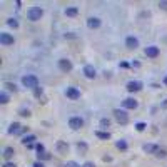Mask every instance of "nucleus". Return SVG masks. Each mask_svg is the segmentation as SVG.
<instances>
[{
  "instance_id": "1a4fd4ad",
  "label": "nucleus",
  "mask_w": 167,
  "mask_h": 167,
  "mask_svg": "<svg viewBox=\"0 0 167 167\" xmlns=\"http://www.w3.org/2000/svg\"><path fill=\"white\" fill-rule=\"evenodd\" d=\"M125 45H127V49H130V50H135L139 47V38L137 37H127L125 38Z\"/></svg>"
},
{
  "instance_id": "c85d7f7f",
  "label": "nucleus",
  "mask_w": 167,
  "mask_h": 167,
  "mask_svg": "<svg viewBox=\"0 0 167 167\" xmlns=\"http://www.w3.org/2000/svg\"><path fill=\"white\" fill-rule=\"evenodd\" d=\"M18 114H20L22 117H30V110H29V109H20Z\"/></svg>"
},
{
  "instance_id": "c9c22d12",
  "label": "nucleus",
  "mask_w": 167,
  "mask_h": 167,
  "mask_svg": "<svg viewBox=\"0 0 167 167\" xmlns=\"http://www.w3.org/2000/svg\"><path fill=\"white\" fill-rule=\"evenodd\" d=\"M82 167H95V166H94V162H85Z\"/></svg>"
},
{
  "instance_id": "ddd939ff",
  "label": "nucleus",
  "mask_w": 167,
  "mask_h": 167,
  "mask_svg": "<svg viewBox=\"0 0 167 167\" xmlns=\"http://www.w3.org/2000/svg\"><path fill=\"white\" fill-rule=\"evenodd\" d=\"M84 75H85L87 79H95L97 72H95V69H94L92 65H85V67H84Z\"/></svg>"
},
{
  "instance_id": "20e7f679",
  "label": "nucleus",
  "mask_w": 167,
  "mask_h": 167,
  "mask_svg": "<svg viewBox=\"0 0 167 167\" xmlns=\"http://www.w3.org/2000/svg\"><path fill=\"white\" fill-rule=\"evenodd\" d=\"M69 127L72 130H79L84 127V120L80 117H70V120H69Z\"/></svg>"
},
{
  "instance_id": "bb28decb",
  "label": "nucleus",
  "mask_w": 167,
  "mask_h": 167,
  "mask_svg": "<svg viewBox=\"0 0 167 167\" xmlns=\"http://www.w3.org/2000/svg\"><path fill=\"white\" fill-rule=\"evenodd\" d=\"M146 127H147V124H146V122H137V124H135V129H137L139 132H142V130H146Z\"/></svg>"
},
{
  "instance_id": "ea45409f",
  "label": "nucleus",
  "mask_w": 167,
  "mask_h": 167,
  "mask_svg": "<svg viewBox=\"0 0 167 167\" xmlns=\"http://www.w3.org/2000/svg\"><path fill=\"white\" fill-rule=\"evenodd\" d=\"M162 107H167V99L164 100V104H162Z\"/></svg>"
},
{
  "instance_id": "2eb2a0df",
  "label": "nucleus",
  "mask_w": 167,
  "mask_h": 167,
  "mask_svg": "<svg viewBox=\"0 0 167 167\" xmlns=\"http://www.w3.org/2000/svg\"><path fill=\"white\" fill-rule=\"evenodd\" d=\"M20 130H22V125L18 124V122H12V124H10V127H8V134H10V135L20 134Z\"/></svg>"
},
{
  "instance_id": "7ed1b4c3",
  "label": "nucleus",
  "mask_w": 167,
  "mask_h": 167,
  "mask_svg": "<svg viewBox=\"0 0 167 167\" xmlns=\"http://www.w3.org/2000/svg\"><path fill=\"white\" fill-rule=\"evenodd\" d=\"M114 117H115V120L122 125H125L129 122V115H127V112H125L124 109H115V110H114Z\"/></svg>"
},
{
  "instance_id": "aec40b11",
  "label": "nucleus",
  "mask_w": 167,
  "mask_h": 167,
  "mask_svg": "<svg viewBox=\"0 0 167 167\" xmlns=\"http://www.w3.org/2000/svg\"><path fill=\"white\" fill-rule=\"evenodd\" d=\"M95 135H97L99 139H102V140H109V139H110V134L105 132V130H97Z\"/></svg>"
},
{
  "instance_id": "7c9ffc66",
  "label": "nucleus",
  "mask_w": 167,
  "mask_h": 167,
  "mask_svg": "<svg viewBox=\"0 0 167 167\" xmlns=\"http://www.w3.org/2000/svg\"><path fill=\"white\" fill-rule=\"evenodd\" d=\"M65 167H80L77 162H74V160H69V162L65 164Z\"/></svg>"
},
{
  "instance_id": "4be33fe9",
  "label": "nucleus",
  "mask_w": 167,
  "mask_h": 167,
  "mask_svg": "<svg viewBox=\"0 0 167 167\" xmlns=\"http://www.w3.org/2000/svg\"><path fill=\"white\" fill-rule=\"evenodd\" d=\"M8 102V94L5 90H2L0 92V104H7Z\"/></svg>"
},
{
  "instance_id": "473e14b6",
  "label": "nucleus",
  "mask_w": 167,
  "mask_h": 167,
  "mask_svg": "<svg viewBox=\"0 0 167 167\" xmlns=\"http://www.w3.org/2000/svg\"><path fill=\"white\" fill-rule=\"evenodd\" d=\"M159 7L164 8V10H167V0H160V2H159Z\"/></svg>"
},
{
  "instance_id": "f257e3e1",
  "label": "nucleus",
  "mask_w": 167,
  "mask_h": 167,
  "mask_svg": "<svg viewBox=\"0 0 167 167\" xmlns=\"http://www.w3.org/2000/svg\"><path fill=\"white\" fill-rule=\"evenodd\" d=\"M42 15H44V10H42L40 7H30L29 12H27V18L32 22H37L42 18Z\"/></svg>"
},
{
  "instance_id": "412c9836",
  "label": "nucleus",
  "mask_w": 167,
  "mask_h": 167,
  "mask_svg": "<svg viewBox=\"0 0 167 167\" xmlns=\"http://www.w3.org/2000/svg\"><path fill=\"white\" fill-rule=\"evenodd\" d=\"M115 147L119 150H127V142H125L124 139H119V140L115 142Z\"/></svg>"
},
{
  "instance_id": "dca6fc26",
  "label": "nucleus",
  "mask_w": 167,
  "mask_h": 167,
  "mask_svg": "<svg viewBox=\"0 0 167 167\" xmlns=\"http://www.w3.org/2000/svg\"><path fill=\"white\" fill-rule=\"evenodd\" d=\"M55 147H57L58 154H67V150H69V144L64 140H58L57 144H55Z\"/></svg>"
},
{
  "instance_id": "f704fd0d",
  "label": "nucleus",
  "mask_w": 167,
  "mask_h": 167,
  "mask_svg": "<svg viewBox=\"0 0 167 167\" xmlns=\"http://www.w3.org/2000/svg\"><path fill=\"white\" fill-rule=\"evenodd\" d=\"M42 95V89H35V97H40Z\"/></svg>"
},
{
  "instance_id": "6e6552de",
  "label": "nucleus",
  "mask_w": 167,
  "mask_h": 167,
  "mask_svg": "<svg viewBox=\"0 0 167 167\" xmlns=\"http://www.w3.org/2000/svg\"><path fill=\"white\" fill-rule=\"evenodd\" d=\"M58 69L62 72H70L72 70V62L69 58H60V60H58Z\"/></svg>"
},
{
  "instance_id": "f3484780",
  "label": "nucleus",
  "mask_w": 167,
  "mask_h": 167,
  "mask_svg": "<svg viewBox=\"0 0 167 167\" xmlns=\"http://www.w3.org/2000/svg\"><path fill=\"white\" fill-rule=\"evenodd\" d=\"M33 142H35V135H32V134H27V135H24L22 137V144L24 146H33Z\"/></svg>"
},
{
  "instance_id": "cd10ccee",
  "label": "nucleus",
  "mask_w": 167,
  "mask_h": 167,
  "mask_svg": "<svg viewBox=\"0 0 167 167\" xmlns=\"http://www.w3.org/2000/svg\"><path fill=\"white\" fill-rule=\"evenodd\" d=\"M77 149L80 150V152H87V144H84V142H79V144H77Z\"/></svg>"
},
{
  "instance_id": "b1692460",
  "label": "nucleus",
  "mask_w": 167,
  "mask_h": 167,
  "mask_svg": "<svg viewBox=\"0 0 167 167\" xmlns=\"http://www.w3.org/2000/svg\"><path fill=\"white\" fill-rule=\"evenodd\" d=\"M37 157H38V160H49L50 154L49 152H40V154H37Z\"/></svg>"
},
{
  "instance_id": "39448f33",
  "label": "nucleus",
  "mask_w": 167,
  "mask_h": 167,
  "mask_svg": "<svg viewBox=\"0 0 167 167\" xmlns=\"http://www.w3.org/2000/svg\"><path fill=\"white\" fill-rule=\"evenodd\" d=\"M13 35H10V33L7 32H2L0 33V44L2 45H13Z\"/></svg>"
},
{
  "instance_id": "423d86ee",
  "label": "nucleus",
  "mask_w": 167,
  "mask_h": 167,
  "mask_svg": "<svg viewBox=\"0 0 167 167\" xmlns=\"http://www.w3.org/2000/svg\"><path fill=\"white\" fill-rule=\"evenodd\" d=\"M65 95L69 97V99H72V100H77V99H80V90L77 87H67Z\"/></svg>"
},
{
  "instance_id": "e433bc0d",
  "label": "nucleus",
  "mask_w": 167,
  "mask_h": 167,
  "mask_svg": "<svg viewBox=\"0 0 167 167\" xmlns=\"http://www.w3.org/2000/svg\"><path fill=\"white\" fill-rule=\"evenodd\" d=\"M4 167H17L15 164H12V162H7V164H4Z\"/></svg>"
},
{
  "instance_id": "58836bf2",
  "label": "nucleus",
  "mask_w": 167,
  "mask_h": 167,
  "mask_svg": "<svg viewBox=\"0 0 167 167\" xmlns=\"http://www.w3.org/2000/svg\"><path fill=\"white\" fill-rule=\"evenodd\" d=\"M120 67H122V69H127V67H129V64H127V62H122Z\"/></svg>"
},
{
  "instance_id": "72a5a7b5",
  "label": "nucleus",
  "mask_w": 167,
  "mask_h": 167,
  "mask_svg": "<svg viewBox=\"0 0 167 167\" xmlns=\"http://www.w3.org/2000/svg\"><path fill=\"white\" fill-rule=\"evenodd\" d=\"M33 167H45V166H44V162H40V160H37V162L33 164Z\"/></svg>"
},
{
  "instance_id": "a878e982",
  "label": "nucleus",
  "mask_w": 167,
  "mask_h": 167,
  "mask_svg": "<svg viewBox=\"0 0 167 167\" xmlns=\"http://www.w3.org/2000/svg\"><path fill=\"white\" fill-rule=\"evenodd\" d=\"M7 24H8V27H13V29H17V27H18V22H17V18H8Z\"/></svg>"
},
{
  "instance_id": "f03ea898",
  "label": "nucleus",
  "mask_w": 167,
  "mask_h": 167,
  "mask_svg": "<svg viewBox=\"0 0 167 167\" xmlns=\"http://www.w3.org/2000/svg\"><path fill=\"white\" fill-rule=\"evenodd\" d=\"M22 84H24V87L27 89H38V79L35 75H25L24 79H22Z\"/></svg>"
},
{
  "instance_id": "a211bd4d",
  "label": "nucleus",
  "mask_w": 167,
  "mask_h": 167,
  "mask_svg": "<svg viewBox=\"0 0 167 167\" xmlns=\"http://www.w3.org/2000/svg\"><path fill=\"white\" fill-rule=\"evenodd\" d=\"M13 155H15V150H13V147H5V149H4V157L7 159V160H10Z\"/></svg>"
},
{
  "instance_id": "6ab92c4d",
  "label": "nucleus",
  "mask_w": 167,
  "mask_h": 167,
  "mask_svg": "<svg viewBox=\"0 0 167 167\" xmlns=\"http://www.w3.org/2000/svg\"><path fill=\"white\" fill-rule=\"evenodd\" d=\"M77 13H79V8L77 7H67L65 8V15L67 17H75Z\"/></svg>"
},
{
  "instance_id": "393cba45",
  "label": "nucleus",
  "mask_w": 167,
  "mask_h": 167,
  "mask_svg": "<svg viewBox=\"0 0 167 167\" xmlns=\"http://www.w3.org/2000/svg\"><path fill=\"white\" fill-rule=\"evenodd\" d=\"M109 125H110V119H107V117L100 119V127H105V129H107Z\"/></svg>"
},
{
  "instance_id": "a19ab883",
  "label": "nucleus",
  "mask_w": 167,
  "mask_h": 167,
  "mask_svg": "<svg viewBox=\"0 0 167 167\" xmlns=\"http://www.w3.org/2000/svg\"><path fill=\"white\" fill-rule=\"evenodd\" d=\"M164 84H166V85H167V75H166V77H164Z\"/></svg>"
},
{
  "instance_id": "9d476101",
  "label": "nucleus",
  "mask_w": 167,
  "mask_h": 167,
  "mask_svg": "<svg viewBox=\"0 0 167 167\" xmlns=\"http://www.w3.org/2000/svg\"><path fill=\"white\" fill-rule=\"evenodd\" d=\"M142 89V84L139 82V80H130V82H127V90L129 92H139Z\"/></svg>"
},
{
  "instance_id": "2f4dec72",
  "label": "nucleus",
  "mask_w": 167,
  "mask_h": 167,
  "mask_svg": "<svg viewBox=\"0 0 167 167\" xmlns=\"http://www.w3.org/2000/svg\"><path fill=\"white\" fill-rule=\"evenodd\" d=\"M35 149H37L38 154H40V152H45V149H44V144H37V146H35Z\"/></svg>"
},
{
  "instance_id": "0eeeda50",
  "label": "nucleus",
  "mask_w": 167,
  "mask_h": 167,
  "mask_svg": "<svg viewBox=\"0 0 167 167\" xmlns=\"http://www.w3.org/2000/svg\"><path fill=\"white\" fill-rule=\"evenodd\" d=\"M137 105H139V102L135 99H132V97L122 100V107H124V109H130V110H134V109H137Z\"/></svg>"
},
{
  "instance_id": "4468645a",
  "label": "nucleus",
  "mask_w": 167,
  "mask_h": 167,
  "mask_svg": "<svg viewBox=\"0 0 167 167\" xmlns=\"http://www.w3.org/2000/svg\"><path fill=\"white\" fill-rule=\"evenodd\" d=\"M144 52H146V55L147 57H157L159 55V47H155V45H149V47H146V50H144Z\"/></svg>"
},
{
  "instance_id": "5701e85b",
  "label": "nucleus",
  "mask_w": 167,
  "mask_h": 167,
  "mask_svg": "<svg viewBox=\"0 0 167 167\" xmlns=\"http://www.w3.org/2000/svg\"><path fill=\"white\" fill-rule=\"evenodd\" d=\"M4 87L8 89L10 92H17V85H15V84H12V82H5V84H4Z\"/></svg>"
},
{
  "instance_id": "f8f14e48",
  "label": "nucleus",
  "mask_w": 167,
  "mask_h": 167,
  "mask_svg": "<svg viewBox=\"0 0 167 167\" xmlns=\"http://www.w3.org/2000/svg\"><path fill=\"white\" fill-rule=\"evenodd\" d=\"M142 149H144V152H146V154H154L155 155L159 152V149H160V147L155 146V144H146Z\"/></svg>"
},
{
  "instance_id": "c756f323",
  "label": "nucleus",
  "mask_w": 167,
  "mask_h": 167,
  "mask_svg": "<svg viewBox=\"0 0 167 167\" xmlns=\"http://www.w3.org/2000/svg\"><path fill=\"white\" fill-rule=\"evenodd\" d=\"M167 155V150H164V149H159V152L155 154V157H160V159H164Z\"/></svg>"
},
{
  "instance_id": "9b49d317",
  "label": "nucleus",
  "mask_w": 167,
  "mask_h": 167,
  "mask_svg": "<svg viewBox=\"0 0 167 167\" xmlns=\"http://www.w3.org/2000/svg\"><path fill=\"white\" fill-rule=\"evenodd\" d=\"M100 18H97V17H89L87 18V27L89 29H99L100 27Z\"/></svg>"
},
{
  "instance_id": "4c0bfd02",
  "label": "nucleus",
  "mask_w": 167,
  "mask_h": 167,
  "mask_svg": "<svg viewBox=\"0 0 167 167\" xmlns=\"http://www.w3.org/2000/svg\"><path fill=\"white\" fill-rule=\"evenodd\" d=\"M25 132H29V127H22V130H20V134H25Z\"/></svg>"
}]
</instances>
